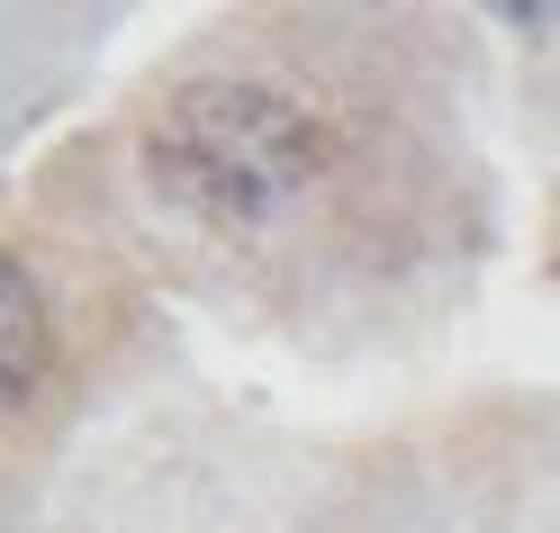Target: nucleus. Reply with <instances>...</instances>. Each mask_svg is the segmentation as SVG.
Here are the masks:
<instances>
[{
    "label": "nucleus",
    "instance_id": "f257e3e1",
    "mask_svg": "<svg viewBox=\"0 0 560 533\" xmlns=\"http://www.w3.org/2000/svg\"><path fill=\"white\" fill-rule=\"evenodd\" d=\"M145 172L172 208L208 227H254L280 218L307 182L326 172V127L307 100L254 73H199L145 118Z\"/></svg>",
    "mask_w": 560,
    "mask_h": 533
},
{
    "label": "nucleus",
    "instance_id": "f03ea898",
    "mask_svg": "<svg viewBox=\"0 0 560 533\" xmlns=\"http://www.w3.org/2000/svg\"><path fill=\"white\" fill-rule=\"evenodd\" d=\"M46 352H55V326H46V299L10 254H0V416L37 398L46 380Z\"/></svg>",
    "mask_w": 560,
    "mask_h": 533
}]
</instances>
